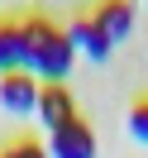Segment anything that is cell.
Masks as SVG:
<instances>
[{
  "mask_svg": "<svg viewBox=\"0 0 148 158\" xmlns=\"http://www.w3.org/2000/svg\"><path fill=\"white\" fill-rule=\"evenodd\" d=\"M29 72V43H24V19H0V77Z\"/></svg>",
  "mask_w": 148,
  "mask_h": 158,
  "instance_id": "6",
  "label": "cell"
},
{
  "mask_svg": "<svg viewBox=\"0 0 148 158\" xmlns=\"http://www.w3.org/2000/svg\"><path fill=\"white\" fill-rule=\"evenodd\" d=\"M24 43H29V72L43 81V86H53V81H67L72 62H77V53H72L67 34H62V24L43 19V15H29L24 19Z\"/></svg>",
  "mask_w": 148,
  "mask_h": 158,
  "instance_id": "1",
  "label": "cell"
},
{
  "mask_svg": "<svg viewBox=\"0 0 148 158\" xmlns=\"http://www.w3.org/2000/svg\"><path fill=\"white\" fill-rule=\"evenodd\" d=\"M62 34H67L72 53H77V58H91V62H105V58H110V48H115V43L100 34V24L91 19V15H77V19H67V24H62Z\"/></svg>",
  "mask_w": 148,
  "mask_h": 158,
  "instance_id": "3",
  "label": "cell"
},
{
  "mask_svg": "<svg viewBox=\"0 0 148 158\" xmlns=\"http://www.w3.org/2000/svg\"><path fill=\"white\" fill-rule=\"evenodd\" d=\"M91 19L100 24V34H105L110 43H124L129 34H134V5H129V0H100L96 10H91Z\"/></svg>",
  "mask_w": 148,
  "mask_h": 158,
  "instance_id": "7",
  "label": "cell"
},
{
  "mask_svg": "<svg viewBox=\"0 0 148 158\" xmlns=\"http://www.w3.org/2000/svg\"><path fill=\"white\" fill-rule=\"evenodd\" d=\"M38 91H43V81L34 72H10V77H0V110L14 120H29L38 110Z\"/></svg>",
  "mask_w": 148,
  "mask_h": 158,
  "instance_id": "2",
  "label": "cell"
},
{
  "mask_svg": "<svg viewBox=\"0 0 148 158\" xmlns=\"http://www.w3.org/2000/svg\"><path fill=\"white\" fill-rule=\"evenodd\" d=\"M34 115L43 120V129H62L67 125V120H77V101H72V91L62 86V81H53V86H43L38 91V110H34Z\"/></svg>",
  "mask_w": 148,
  "mask_h": 158,
  "instance_id": "5",
  "label": "cell"
},
{
  "mask_svg": "<svg viewBox=\"0 0 148 158\" xmlns=\"http://www.w3.org/2000/svg\"><path fill=\"white\" fill-rule=\"evenodd\" d=\"M48 158H96V134L86 120H67L48 134Z\"/></svg>",
  "mask_w": 148,
  "mask_h": 158,
  "instance_id": "4",
  "label": "cell"
},
{
  "mask_svg": "<svg viewBox=\"0 0 148 158\" xmlns=\"http://www.w3.org/2000/svg\"><path fill=\"white\" fill-rule=\"evenodd\" d=\"M129 134H134L138 144L148 148V96H143V101H134V106H129Z\"/></svg>",
  "mask_w": 148,
  "mask_h": 158,
  "instance_id": "8",
  "label": "cell"
},
{
  "mask_svg": "<svg viewBox=\"0 0 148 158\" xmlns=\"http://www.w3.org/2000/svg\"><path fill=\"white\" fill-rule=\"evenodd\" d=\"M0 158H48V148H43V144H34V139H19V144H10Z\"/></svg>",
  "mask_w": 148,
  "mask_h": 158,
  "instance_id": "9",
  "label": "cell"
}]
</instances>
